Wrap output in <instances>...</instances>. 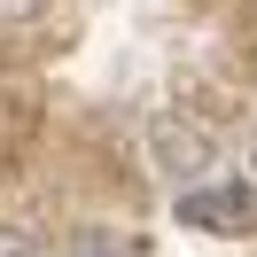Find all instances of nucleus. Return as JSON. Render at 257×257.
Wrapping results in <instances>:
<instances>
[{
	"label": "nucleus",
	"instance_id": "2",
	"mask_svg": "<svg viewBox=\"0 0 257 257\" xmlns=\"http://www.w3.org/2000/svg\"><path fill=\"white\" fill-rule=\"evenodd\" d=\"M148 164H156L164 179H179V187H195L203 172H218V141H210L195 117L156 109V117H148Z\"/></svg>",
	"mask_w": 257,
	"mask_h": 257
},
{
	"label": "nucleus",
	"instance_id": "1",
	"mask_svg": "<svg viewBox=\"0 0 257 257\" xmlns=\"http://www.w3.org/2000/svg\"><path fill=\"white\" fill-rule=\"evenodd\" d=\"M172 210L195 234H257V187L249 179H195V187H179Z\"/></svg>",
	"mask_w": 257,
	"mask_h": 257
},
{
	"label": "nucleus",
	"instance_id": "3",
	"mask_svg": "<svg viewBox=\"0 0 257 257\" xmlns=\"http://www.w3.org/2000/svg\"><path fill=\"white\" fill-rule=\"evenodd\" d=\"M70 257H133V241H117L109 226H86V234L70 241Z\"/></svg>",
	"mask_w": 257,
	"mask_h": 257
},
{
	"label": "nucleus",
	"instance_id": "4",
	"mask_svg": "<svg viewBox=\"0 0 257 257\" xmlns=\"http://www.w3.org/2000/svg\"><path fill=\"white\" fill-rule=\"evenodd\" d=\"M0 257H39V241L24 234V226H0Z\"/></svg>",
	"mask_w": 257,
	"mask_h": 257
},
{
	"label": "nucleus",
	"instance_id": "5",
	"mask_svg": "<svg viewBox=\"0 0 257 257\" xmlns=\"http://www.w3.org/2000/svg\"><path fill=\"white\" fill-rule=\"evenodd\" d=\"M32 8H39V0H0V24H24Z\"/></svg>",
	"mask_w": 257,
	"mask_h": 257
}]
</instances>
